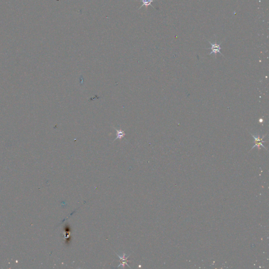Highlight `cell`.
I'll use <instances>...</instances> for the list:
<instances>
[{"label": "cell", "instance_id": "6da1fadb", "mask_svg": "<svg viewBox=\"0 0 269 269\" xmlns=\"http://www.w3.org/2000/svg\"><path fill=\"white\" fill-rule=\"evenodd\" d=\"M249 133L253 137V138L254 139V145L252 147L251 150H252V149L255 148L256 147H257L259 150L260 149L261 147H262L267 150V148H266V147L264 146V145L262 144V143L265 142V141H263V139L267 135V134H264L262 137H261L260 135L259 134H253L251 132H249Z\"/></svg>", "mask_w": 269, "mask_h": 269}, {"label": "cell", "instance_id": "3957f363", "mask_svg": "<svg viewBox=\"0 0 269 269\" xmlns=\"http://www.w3.org/2000/svg\"><path fill=\"white\" fill-rule=\"evenodd\" d=\"M141 2L143 3V4L140 6V7L139 8L138 10H140L142 7H146V8L147 11V10L148 6H151L153 8H154V7L151 5V3L154 2L153 0H142Z\"/></svg>", "mask_w": 269, "mask_h": 269}, {"label": "cell", "instance_id": "7a4b0ae2", "mask_svg": "<svg viewBox=\"0 0 269 269\" xmlns=\"http://www.w3.org/2000/svg\"><path fill=\"white\" fill-rule=\"evenodd\" d=\"M208 42L209 43L211 46V47H209V48H205V49H207V50L210 49L211 50V52L209 54V55H211L212 54H215V59H216L217 58V53H219L221 55L224 56V54H222L220 52L221 50L222 49V47H221L220 45L221 44H222V42H221L220 43H219V44L217 43V40H215V42L214 43H212L210 42V41H209V40Z\"/></svg>", "mask_w": 269, "mask_h": 269}, {"label": "cell", "instance_id": "277c9868", "mask_svg": "<svg viewBox=\"0 0 269 269\" xmlns=\"http://www.w3.org/2000/svg\"><path fill=\"white\" fill-rule=\"evenodd\" d=\"M115 130L117 131V137L115 138V140L117 139H122L124 137L125 134H126L124 133V131L121 130H117L116 128H115Z\"/></svg>", "mask_w": 269, "mask_h": 269}]
</instances>
